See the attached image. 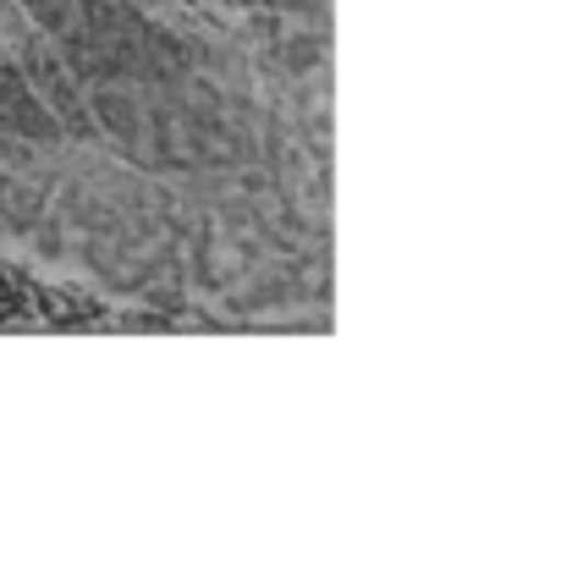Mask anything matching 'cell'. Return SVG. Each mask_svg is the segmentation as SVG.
<instances>
[{"label": "cell", "instance_id": "1", "mask_svg": "<svg viewBox=\"0 0 561 561\" xmlns=\"http://www.w3.org/2000/svg\"><path fill=\"white\" fill-rule=\"evenodd\" d=\"M28 34H34V18H28V7H23V0H0V45H7V50H18Z\"/></svg>", "mask_w": 561, "mask_h": 561}, {"label": "cell", "instance_id": "2", "mask_svg": "<svg viewBox=\"0 0 561 561\" xmlns=\"http://www.w3.org/2000/svg\"><path fill=\"white\" fill-rule=\"evenodd\" d=\"M133 7H144V12H149V18H165V12H171V7H176V0H133Z\"/></svg>", "mask_w": 561, "mask_h": 561}]
</instances>
